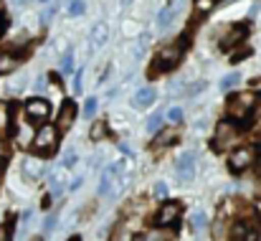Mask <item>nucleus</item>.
Listing matches in <instances>:
<instances>
[{"mask_svg": "<svg viewBox=\"0 0 261 241\" xmlns=\"http://www.w3.org/2000/svg\"><path fill=\"white\" fill-rule=\"evenodd\" d=\"M145 241H165V239H163L160 234H150V236H147V239H145Z\"/></svg>", "mask_w": 261, "mask_h": 241, "instance_id": "nucleus-33", "label": "nucleus"}, {"mask_svg": "<svg viewBox=\"0 0 261 241\" xmlns=\"http://www.w3.org/2000/svg\"><path fill=\"white\" fill-rule=\"evenodd\" d=\"M74 119H76V104H74L71 99H66V102L61 104V109H59V122H56L59 132H66V130L74 125Z\"/></svg>", "mask_w": 261, "mask_h": 241, "instance_id": "nucleus-9", "label": "nucleus"}, {"mask_svg": "<svg viewBox=\"0 0 261 241\" xmlns=\"http://www.w3.org/2000/svg\"><path fill=\"white\" fill-rule=\"evenodd\" d=\"M233 137H236V127L233 125H228V122H221L218 125V132H216V137H213V150H226L231 142H233Z\"/></svg>", "mask_w": 261, "mask_h": 241, "instance_id": "nucleus-5", "label": "nucleus"}, {"mask_svg": "<svg viewBox=\"0 0 261 241\" xmlns=\"http://www.w3.org/2000/svg\"><path fill=\"white\" fill-rule=\"evenodd\" d=\"M94 112H96V99L89 97L87 102H84V117H94Z\"/></svg>", "mask_w": 261, "mask_h": 241, "instance_id": "nucleus-22", "label": "nucleus"}, {"mask_svg": "<svg viewBox=\"0 0 261 241\" xmlns=\"http://www.w3.org/2000/svg\"><path fill=\"white\" fill-rule=\"evenodd\" d=\"M74 160H76V155H74V153H69V155L64 158V165L69 167V165H74Z\"/></svg>", "mask_w": 261, "mask_h": 241, "instance_id": "nucleus-31", "label": "nucleus"}, {"mask_svg": "<svg viewBox=\"0 0 261 241\" xmlns=\"http://www.w3.org/2000/svg\"><path fill=\"white\" fill-rule=\"evenodd\" d=\"M69 13H71V15H82V13H84V0H71Z\"/></svg>", "mask_w": 261, "mask_h": 241, "instance_id": "nucleus-23", "label": "nucleus"}, {"mask_svg": "<svg viewBox=\"0 0 261 241\" xmlns=\"http://www.w3.org/2000/svg\"><path fill=\"white\" fill-rule=\"evenodd\" d=\"M211 8H213V0H198V15L208 13Z\"/></svg>", "mask_w": 261, "mask_h": 241, "instance_id": "nucleus-26", "label": "nucleus"}, {"mask_svg": "<svg viewBox=\"0 0 261 241\" xmlns=\"http://www.w3.org/2000/svg\"><path fill=\"white\" fill-rule=\"evenodd\" d=\"M0 241H10V224L0 226Z\"/></svg>", "mask_w": 261, "mask_h": 241, "instance_id": "nucleus-30", "label": "nucleus"}, {"mask_svg": "<svg viewBox=\"0 0 261 241\" xmlns=\"http://www.w3.org/2000/svg\"><path fill=\"white\" fill-rule=\"evenodd\" d=\"M3 28H5V20H3V15H0V33H3Z\"/></svg>", "mask_w": 261, "mask_h": 241, "instance_id": "nucleus-34", "label": "nucleus"}, {"mask_svg": "<svg viewBox=\"0 0 261 241\" xmlns=\"http://www.w3.org/2000/svg\"><path fill=\"white\" fill-rule=\"evenodd\" d=\"M104 137H107V125L104 122H96L91 127V140H104Z\"/></svg>", "mask_w": 261, "mask_h": 241, "instance_id": "nucleus-20", "label": "nucleus"}, {"mask_svg": "<svg viewBox=\"0 0 261 241\" xmlns=\"http://www.w3.org/2000/svg\"><path fill=\"white\" fill-rule=\"evenodd\" d=\"M23 175H25L28 180H38V178L43 175V162L36 160V158L23 160Z\"/></svg>", "mask_w": 261, "mask_h": 241, "instance_id": "nucleus-13", "label": "nucleus"}, {"mask_svg": "<svg viewBox=\"0 0 261 241\" xmlns=\"http://www.w3.org/2000/svg\"><path fill=\"white\" fill-rule=\"evenodd\" d=\"M160 125H163V114L155 112V114L147 119V130H150V132H160Z\"/></svg>", "mask_w": 261, "mask_h": 241, "instance_id": "nucleus-19", "label": "nucleus"}, {"mask_svg": "<svg viewBox=\"0 0 261 241\" xmlns=\"http://www.w3.org/2000/svg\"><path fill=\"white\" fill-rule=\"evenodd\" d=\"M246 56H251V49H244V51L233 54V56H231V61H233V64H239V61H241V59H246Z\"/></svg>", "mask_w": 261, "mask_h": 241, "instance_id": "nucleus-27", "label": "nucleus"}, {"mask_svg": "<svg viewBox=\"0 0 261 241\" xmlns=\"http://www.w3.org/2000/svg\"><path fill=\"white\" fill-rule=\"evenodd\" d=\"M180 213H182V206L180 203H175V201H168L163 208H160V213H158V226H173L175 221L180 219Z\"/></svg>", "mask_w": 261, "mask_h": 241, "instance_id": "nucleus-7", "label": "nucleus"}, {"mask_svg": "<svg viewBox=\"0 0 261 241\" xmlns=\"http://www.w3.org/2000/svg\"><path fill=\"white\" fill-rule=\"evenodd\" d=\"M56 145H59V130L51 127V125L41 127L38 135H36V140H33L36 153H41V155H51V153L56 150Z\"/></svg>", "mask_w": 261, "mask_h": 241, "instance_id": "nucleus-3", "label": "nucleus"}, {"mask_svg": "<svg viewBox=\"0 0 261 241\" xmlns=\"http://www.w3.org/2000/svg\"><path fill=\"white\" fill-rule=\"evenodd\" d=\"M18 64H20V56H15V54H0V74L13 71Z\"/></svg>", "mask_w": 261, "mask_h": 241, "instance_id": "nucleus-15", "label": "nucleus"}, {"mask_svg": "<svg viewBox=\"0 0 261 241\" xmlns=\"http://www.w3.org/2000/svg\"><path fill=\"white\" fill-rule=\"evenodd\" d=\"M251 162H254V148H239V150L231 153V158H228V165H231L233 173L246 170Z\"/></svg>", "mask_w": 261, "mask_h": 241, "instance_id": "nucleus-6", "label": "nucleus"}, {"mask_svg": "<svg viewBox=\"0 0 261 241\" xmlns=\"http://www.w3.org/2000/svg\"><path fill=\"white\" fill-rule=\"evenodd\" d=\"M190 224H193V229L203 226V224H205V213H193V216H190Z\"/></svg>", "mask_w": 261, "mask_h": 241, "instance_id": "nucleus-24", "label": "nucleus"}, {"mask_svg": "<svg viewBox=\"0 0 261 241\" xmlns=\"http://www.w3.org/2000/svg\"><path fill=\"white\" fill-rule=\"evenodd\" d=\"M195 175V155L193 153H182L177 160V178L180 180H193Z\"/></svg>", "mask_w": 261, "mask_h": 241, "instance_id": "nucleus-11", "label": "nucleus"}, {"mask_svg": "<svg viewBox=\"0 0 261 241\" xmlns=\"http://www.w3.org/2000/svg\"><path fill=\"white\" fill-rule=\"evenodd\" d=\"M119 167H122V165H109V167L101 173L99 196H104V198H112V196H114V190L119 188Z\"/></svg>", "mask_w": 261, "mask_h": 241, "instance_id": "nucleus-4", "label": "nucleus"}, {"mask_svg": "<svg viewBox=\"0 0 261 241\" xmlns=\"http://www.w3.org/2000/svg\"><path fill=\"white\" fill-rule=\"evenodd\" d=\"M246 33H249V28H246V26L236 28L231 36H226V38H223V49H231V46H236L239 41H244V38H246Z\"/></svg>", "mask_w": 261, "mask_h": 241, "instance_id": "nucleus-16", "label": "nucleus"}, {"mask_svg": "<svg viewBox=\"0 0 261 241\" xmlns=\"http://www.w3.org/2000/svg\"><path fill=\"white\" fill-rule=\"evenodd\" d=\"M56 221H59V216H56V213H51V216L46 219V224H43V231H46V234H48V231H54Z\"/></svg>", "mask_w": 261, "mask_h": 241, "instance_id": "nucleus-25", "label": "nucleus"}, {"mask_svg": "<svg viewBox=\"0 0 261 241\" xmlns=\"http://www.w3.org/2000/svg\"><path fill=\"white\" fill-rule=\"evenodd\" d=\"M168 117H170L173 122H180V119H182V109H180V107H173V109L168 112Z\"/></svg>", "mask_w": 261, "mask_h": 241, "instance_id": "nucleus-29", "label": "nucleus"}, {"mask_svg": "<svg viewBox=\"0 0 261 241\" xmlns=\"http://www.w3.org/2000/svg\"><path fill=\"white\" fill-rule=\"evenodd\" d=\"M107 38H109V28L104 23H96L94 31H91V46H104Z\"/></svg>", "mask_w": 261, "mask_h": 241, "instance_id": "nucleus-14", "label": "nucleus"}, {"mask_svg": "<svg viewBox=\"0 0 261 241\" xmlns=\"http://www.w3.org/2000/svg\"><path fill=\"white\" fill-rule=\"evenodd\" d=\"M71 71H74V51L69 49L61 59V74H71Z\"/></svg>", "mask_w": 261, "mask_h": 241, "instance_id": "nucleus-18", "label": "nucleus"}, {"mask_svg": "<svg viewBox=\"0 0 261 241\" xmlns=\"http://www.w3.org/2000/svg\"><path fill=\"white\" fill-rule=\"evenodd\" d=\"M185 43H188V38H180V41H175L170 46H165V49H160V54L155 56V61H152V69H150V77H158V74H163V71H170L177 66V61L182 59V54H185Z\"/></svg>", "mask_w": 261, "mask_h": 241, "instance_id": "nucleus-1", "label": "nucleus"}, {"mask_svg": "<svg viewBox=\"0 0 261 241\" xmlns=\"http://www.w3.org/2000/svg\"><path fill=\"white\" fill-rule=\"evenodd\" d=\"M69 241H82V236H71V239Z\"/></svg>", "mask_w": 261, "mask_h": 241, "instance_id": "nucleus-35", "label": "nucleus"}, {"mask_svg": "<svg viewBox=\"0 0 261 241\" xmlns=\"http://www.w3.org/2000/svg\"><path fill=\"white\" fill-rule=\"evenodd\" d=\"M239 81H241V77H239V74H228L226 79L221 81V89H223V91H228V89H233Z\"/></svg>", "mask_w": 261, "mask_h": 241, "instance_id": "nucleus-21", "label": "nucleus"}, {"mask_svg": "<svg viewBox=\"0 0 261 241\" xmlns=\"http://www.w3.org/2000/svg\"><path fill=\"white\" fill-rule=\"evenodd\" d=\"M155 196L158 198H165L168 196V185L165 183H155Z\"/></svg>", "mask_w": 261, "mask_h": 241, "instance_id": "nucleus-28", "label": "nucleus"}, {"mask_svg": "<svg viewBox=\"0 0 261 241\" xmlns=\"http://www.w3.org/2000/svg\"><path fill=\"white\" fill-rule=\"evenodd\" d=\"M152 99H155V89H152V86H145V89H140V91H137V97H135V102H137L140 107H147V104H152Z\"/></svg>", "mask_w": 261, "mask_h": 241, "instance_id": "nucleus-17", "label": "nucleus"}, {"mask_svg": "<svg viewBox=\"0 0 261 241\" xmlns=\"http://www.w3.org/2000/svg\"><path fill=\"white\" fill-rule=\"evenodd\" d=\"M41 3H43V0H41Z\"/></svg>", "mask_w": 261, "mask_h": 241, "instance_id": "nucleus-36", "label": "nucleus"}, {"mask_svg": "<svg viewBox=\"0 0 261 241\" xmlns=\"http://www.w3.org/2000/svg\"><path fill=\"white\" fill-rule=\"evenodd\" d=\"M74 89H76V91H79V89H82V71H79V74H76V77H74Z\"/></svg>", "mask_w": 261, "mask_h": 241, "instance_id": "nucleus-32", "label": "nucleus"}, {"mask_svg": "<svg viewBox=\"0 0 261 241\" xmlns=\"http://www.w3.org/2000/svg\"><path fill=\"white\" fill-rule=\"evenodd\" d=\"M25 114H28V119H33V122H43V119L51 114V104H48L46 99H31V102L25 104Z\"/></svg>", "mask_w": 261, "mask_h": 241, "instance_id": "nucleus-8", "label": "nucleus"}, {"mask_svg": "<svg viewBox=\"0 0 261 241\" xmlns=\"http://www.w3.org/2000/svg\"><path fill=\"white\" fill-rule=\"evenodd\" d=\"M256 102H259V97L256 94H251V91H244V94H236L231 102H228V117H233V119H239V122H249L251 119V114H254V109H256Z\"/></svg>", "mask_w": 261, "mask_h": 241, "instance_id": "nucleus-2", "label": "nucleus"}, {"mask_svg": "<svg viewBox=\"0 0 261 241\" xmlns=\"http://www.w3.org/2000/svg\"><path fill=\"white\" fill-rule=\"evenodd\" d=\"M177 10H180V5H177V0H170L163 10H160V15H158V26H160V31H165L170 23L175 20V15H177Z\"/></svg>", "mask_w": 261, "mask_h": 241, "instance_id": "nucleus-12", "label": "nucleus"}, {"mask_svg": "<svg viewBox=\"0 0 261 241\" xmlns=\"http://www.w3.org/2000/svg\"><path fill=\"white\" fill-rule=\"evenodd\" d=\"M177 137H180V130L177 127H160V132H158V137L152 140V150H165V148H170L173 142H177Z\"/></svg>", "mask_w": 261, "mask_h": 241, "instance_id": "nucleus-10", "label": "nucleus"}]
</instances>
